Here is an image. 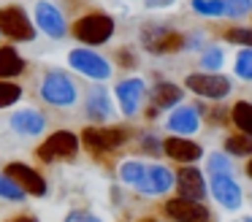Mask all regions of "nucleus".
I'll return each mask as SVG.
<instances>
[{"label":"nucleus","instance_id":"obj_1","mask_svg":"<svg viewBox=\"0 0 252 222\" xmlns=\"http://www.w3.org/2000/svg\"><path fill=\"white\" fill-rule=\"evenodd\" d=\"M73 35L76 41H82L84 46H100L114 35V19L103 11H93V14H84L76 19L73 25Z\"/></svg>","mask_w":252,"mask_h":222},{"label":"nucleus","instance_id":"obj_2","mask_svg":"<svg viewBox=\"0 0 252 222\" xmlns=\"http://www.w3.org/2000/svg\"><path fill=\"white\" fill-rule=\"evenodd\" d=\"M0 35L19 43H30L35 41V22L19 5H3L0 8Z\"/></svg>","mask_w":252,"mask_h":222},{"label":"nucleus","instance_id":"obj_3","mask_svg":"<svg viewBox=\"0 0 252 222\" xmlns=\"http://www.w3.org/2000/svg\"><path fill=\"white\" fill-rule=\"evenodd\" d=\"M76 84L68 73L63 70H49L41 81V97H44L49 106H57V108H65V106H73L76 103Z\"/></svg>","mask_w":252,"mask_h":222},{"label":"nucleus","instance_id":"obj_4","mask_svg":"<svg viewBox=\"0 0 252 222\" xmlns=\"http://www.w3.org/2000/svg\"><path fill=\"white\" fill-rule=\"evenodd\" d=\"M68 65H71L76 73L87 76V79L103 81L111 76V65L106 57H100L98 52H93V46H79L68 52Z\"/></svg>","mask_w":252,"mask_h":222},{"label":"nucleus","instance_id":"obj_5","mask_svg":"<svg viewBox=\"0 0 252 222\" xmlns=\"http://www.w3.org/2000/svg\"><path fill=\"white\" fill-rule=\"evenodd\" d=\"M141 43L152 54H171L185 46V35L165 25H147L141 30Z\"/></svg>","mask_w":252,"mask_h":222},{"label":"nucleus","instance_id":"obj_6","mask_svg":"<svg viewBox=\"0 0 252 222\" xmlns=\"http://www.w3.org/2000/svg\"><path fill=\"white\" fill-rule=\"evenodd\" d=\"M76 152H79V135L71 133V130H57L38 146V157L44 162L71 160V157H76Z\"/></svg>","mask_w":252,"mask_h":222},{"label":"nucleus","instance_id":"obj_7","mask_svg":"<svg viewBox=\"0 0 252 222\" xmlns=\"http://www.w3.org/2000/svg\"><path fill=\"white\" fill-rule=\"evenodd\" d=\"M127 141V130L122 127H84L82 144L93 152H114Z\"/></svg>","mask_w":252,"mask_h":222},{"label":"nucleus","instance_id":"obj_8","mask_svg":"<svg viewBox=\"0 0 252 222\" xmlns=\"http://www.w3.org/2000/svg\"><path fill=\"white\" fill-rule=\"evenodd\" d=\"M35 27L41 32H46L49 38H65L68 32V22L63 16V11L49 0H38L35 3Z\"/></svg>","mask_w":252,"mask_h":222},{"label":"nucleus","instance_id":"obj_9","mask_svg":"<svg viewBox=\"0 0 252 222\" xmlns=\"http://www.w3.org/2000/svg\"><path fill=\"white\" fill-rule=\"evenodd\" d=\"M185 84L190 92H195L201 97H209V100H220V97H225L230 92V81L217 73H190Z\"/></svg>","mask_w":252,"mask_h":222},{"label":"nucleus","instance_id":"obj_10","mask_svg":"<svg viewBox=\"0 0 252 222\" xmlns=\"http://www.w3.org/2000/svg\"><path fill=\"white\" fill-rule=\"evenodd\" d=\"M174 184V176H171L168 168L163 165H144L141 168V176L136 182V190L144 195H163L171 190Z\"/></svg>","mask_w":252,"mask_h":222},{"label":"nucleus","instance_id":"obj_11","mask_svg":"<svg viewBox=\"0 0 252 222\" xmlns=\"http://www.w3.org/2000/svg\"><path fill=\"white\" fill-rule=\"evenodd\" d=\"M6 173L25 190L28 195H35V198H44L46 195V179L41 176L35 168L25 165V162H8L6 165Z\"/></svg>","mask_w":252,"mask_h":222},{"label":"nucleus","instance_id":"obj_12","mask_svg":"<svg viewBox=\"0 0 252 222\" xmlns=\"http://www.w3.org/2000/svg\"><path fill=\"white\" fill-rule=\"evenodd\" d=\"M165 214L176 222H212L209 209H203L198 200L190 198H174L165 203Z\"/></svg>","mask_w":252,"mask_h":222},{"label":"nucleus","instance_id":"obj_13","mask_svg":"<svg viewBox=\"0 0 252 222\" xmlns=\"http://www.w3.org/2000/svg\"><path fill=\"white\" fill-rule=\"evenodd\" d=\"M212 195L225 209H239L241 206V187L228 173H212Z\"/></svg>","mask_w":252,"mask_h":222},{"label":"nucleus","instance_id":"obj_14","mask_svg":"<svg viewBox=\"0 0 252 222\" xmlns=\"http://www.w3.org/2000/svg\"><path fill=\"white\" fill-rule=\"evenodd\" d=\"M117 100H120L122 106V114L125 117H133V114L138 111V106H141L144 100V81L141 79H125L117 84Z\"/></svg>","mask_w":252,"mask_h":222},{"label":"nucleus","instance_id":"obj_15","mask_svg":"<svg viewBox=\"0 0 252 222\" xmlns=\"http://www.w3.org/2000/svg\"><path fill=\"white\" fill-rule=\"evenodd\" d=\"M176 187H179L182 198L190 200H201L206 195V182H203V173L192 165H185L179 173H176Z\"/></svg>","mask_w":252,"mask_h":222},{"label":"nucleus","instance_id":"obj_16","mask_svg":"<svg viewBox=\"0 0 252 222\" xmlns=\"http://www.w3.org/2000/svg\"><path fill=\"white\" fill-rule=\"evenodd\" d=\"M11 127L19 135H41L46 130V117L35 108H22L11 117Z\"/></svg>","mask_w":252,"mask_h":222},{"label":"nucleus","instance_id":"obj_17","mask_svg":"<svg viewBox=\"0 0 252 222\" xmlns=\"http://www.w3.org/2000/svg\"><path fill=\"white\" fill-rule=\"evenodd\" d=\"M163 152L168 157H174V160H179V162H195L198 157L203 155L198 144H192V141H187V138H179V135H176V138H165Z\"/></svg>","mask_w":252,"mask_h":222},{"label":"nucleus","instance_id":"obj_18","mask_svg":"<svg viewBox=\"0 0 252 222\" xmlns=\"http://www.w3.org/2000/svg\"><path fill=\"white\" fill-rule=\"evenodd\" d=\"M168 127L174 130V133H179V135H190V133H195V130L201 127L198 111H195V108H190V106L176 108V111L168 117Z\"/></svg>","mask_w":252,"mask_h":222},{"label":"nucleus","instance_id":"obj_19","mask_svg":"<svg viewBox=\"0 0 252 222\" xmlns=\"http://www.w3.org/2000/svg\"><path fill=\"white\" fill-rule=\"evenodd\" d=\"M25 60L14 46H0V79H14V76L25 73Z\"/></svg>","mask_w":252,"mask_h":222},{"label":"nucleus","instance_id":"obj_20","mask_svg":"<svg viewBox=\"0 0 252 222\" xmlns=\"http://www.w3.org/2000/svg\"><path fill=\"white\" fill-rule=\"evenodd\" d=\"M109 114H111L109 95H106L103 87H95L87 95V117L93 119V122H103V119H109Z\"/></svg>","mask_w":252,"mask_h":222},{"label":"nucleus","instance_id":"obj_21","mask_svg":"<svg viewBox=\"0 0 252 222\" xmlns=\"http://www.w3.org/2000/svg\"><path fill=\"white\" fill-rule=\"evenodd\" d=\"M179 100H182V90L176 84H171V81L155 84V90H152V106L155 108H171Z\"/></svg>","mask_w":252,"mask_h":222},{"label":"nucleus","instance_id":"obj_22","mask_svg":"<svg viewBox=\"0 0 252 222\" xmlns=\"http://www.w3.org/2000/svg\"><path fill=\"white\" fill-rule=\"evenodd\" d=\"M233 122L236 127H241V133L252 135V103L247 100H239L233 106Z\"/></svg>","mask_w":252,"mask_h":222},{"label":"nucleus","instance_id":"obj_23","mask_svg":"<svg viewBox=\"0 0 252 222\" xmlns=\"http://www.w3.org/2000/svg\"><path fill=\"white\" fill-rule=\"evenodd\" d=\"M25 195H28V192H25V190L19 187V184L14 182V179L8 176L6 171L0 173V198H6V200H17V203H19V200H25Z\"/></svg>","mask_w":252,"mask_h":222},{"label":"nucleus","instance_id":"obj_24","mask_svg":"<svg viewBox=\"0 0 252 222\" xmlns=\"http://www.w3.org/2000/svg\"><path fill=\"white\" fill-rule=\"evenodd\" d=\"M19 100H22V87L11 84L8 79H0V108L14 106V103H19Z\"/></svg>","mask_w":252,"mask_h":222},{"label":"nucleus","instance_id":"obj_25","mask_svg":"<svg viewBox=\"0 0 252 222\" xmlns=\"http://www.w3.org/2000/svg\"><path fill=\"white\" fill-rule=\"evenodd\" d=\"M192 8L203 16H225V0H192Z\"/></svg>","mask_w":252,"mask_h":222},{"label":"nucleus","instance_id":"obj_26","mask_svg":"<svg viewBox=\"0 0 252 222\" xmlns=\"http://www.w3.org/2000/svg\"><path fill=\"white\" fill-rule=\"evenodd\" d=\"M141 168H144V162H138V160H125L120 165V179L125 184H130V187H136V182H138V176H141Z\"/></svg>","mask_w":252,"mask_h":222},{"label":"nucleus","instance_id":"obj_27","mask_svg":"<svg viewBox=\"0 0 252 222\" xmlns=\"http://www.w3.org/2000/svg\"><path fill=\"white\" fill-rule=\"evenodd\" d=\"M225 149L230 152V155H250L252 152V135H230L228 141H225Z\"/></svg>","mask_w":252,"mask_h":222},{"label":"nucleus","instance_id":"obj_28","mask_svg":"<svg viewBox=\"0 0 252 222\" xmlns=\"http://www.w3.org/2000/svg\"><path fill=\"white\" fill-rule=\"evenodd\" d=\"M236 73L241 76V79H250L252 81V49H241L239 54H236Z\"/></svg>","mask_w":252,"mask_h":222},{"label":"nucleus","instance_id":"obj_29","mask_svg":"<svg viewBox=\"0 0 252 222\" xmlns=\"http://www.w3.org/2000/svg\"><path fill=\"white\" fill-rule=\"evenodd\" d=\"M225 38L233 41V43H241V46L252 49V27H233V30L225 32Z\"/></svg>","mask_w":252,"mask_h":222},{"label":"nucleus","instance_id":"obj_30","mask_svg":"<svg viewBox=\"0 0 252 222\" xmlns=\"http://www.w3.org/2000/svg\"><path fill=\"white\" fill-rule=\"evenodd\" d=\"M252 11V0H225V16H244Z\"/></svg>","mask_w":252,"mask_h":222},{"label":"nucleus","instance_id":"obj_31","mask_svg":"<svg viewBox=\"0 0 252 222\" xmlns=\"http://www.w3.org/2000/svg\"><path fill=\"white\" fill-rule=\"evenodd\" d=\"M203 68H206V73H212V70H217L220 65H222V52H220L217 46H212V49H206L203 52Z\"/></svg>","mask_w":252,"mask_h":222},{"label":"nucleus","instance_id":"obj_32","mask_svg":"<svg viewBox=\"0 0 252 222\" xmlns=\"http://www.w3.org/2000/svg\"><path fill=\"white\" fill-rule=\"evenodd\" d=\"M228 160H225V157L222 155H212V157H209V171H212V173H225V171H228Z\"/></svg>","mask_w":252,"mask_h":222},{"label":"nucleus","instance_id":"obj_33","mask_svg":"<svg viewBox=\"0 0 252 222\" xmlns=\"http://www.w3.org/2000/svg\"><path fill=\"white\" fill-rule=\"evenodd\" d=\"M65 222H100L95 214H87V211H71L65 217Z\"/></svg>","mask_w":252,"mask_h":222},{"label":"nucleus","instance_id":"obj_34","mask_svg":"<svg viewBox=\"0 0 252 222\" xmlns=\"http://www.w3.org/2000/svg\"><path fill=\"white\" fill-rule=\"evenodd\" d=\"M141 146H147V152H152V155L163 152V144H160L158 138H152V135H144V138H141Z\"/></svg>","mask_w":252,"mask_h":222},{"label":"nucleus","instance_id":"obj_35","mask_svg":"<svg viewBox=\"0 0 252 222\" xmlns=\"http://www.w3.org/2000/svg\"><path fill=\"white\" fill-rule=\"evenodd\" d=\"M120 60H122V65H125V68H130V65H136V57H133V54L127 52V49H122V52H120Z\"/></svg>","mask_w":252,"mask_h":222},{"label":"nucleus","instance_id":"obj_36","mask_svg":"<svg viewBox=\"0 0 252 222\" xmlns=\"http://www.w3.org/2000/svg\"><path fill=\"white\" fill-rule=\"evenodd\" d=\"M174 0H147V5L149 8H160V5H171Z\"/></svg>","mask_w":252,"mask_h":222},{"label":"nucleus","instance_id":"obj_37","mask_svg":"<svg viewBox=\"0 0 252 222\" xmlns=\"http://www.w3.org/2000/svg\"><path fill=\"white\" fill-rule=\"evenodd\" d=\"M11 222H38L35 217H30V214H22V217H14Z\"/></svg>","mask_w":252,"mask_h":222},{"label":"nucleus","instance_id":"obj_38","mask_svg":"<svg viewBox=\"0 0 252 222\" xmlns=\"http://www.w3.org/2000/svg\"><path fill=\"white\" fill-rule=\"evenodd\" d=\"M247 176L252 179V160H250V165H247Z\"/></svg>","mask_w":252,"mask_h":222},{"label":"nucleus","instance_id":"obj_39","mask_svg":"<svg viewBox=\"0 0 252 222\" xmlns=\"http://www.w3.org/2000/svg\"><path fill=\"white\" fill-rule=\"evenodd\" d=\"M241 222H252V217H247V220H241Z\"/></svg>","mask_w":252,"mask_h":222}]
</instances>
